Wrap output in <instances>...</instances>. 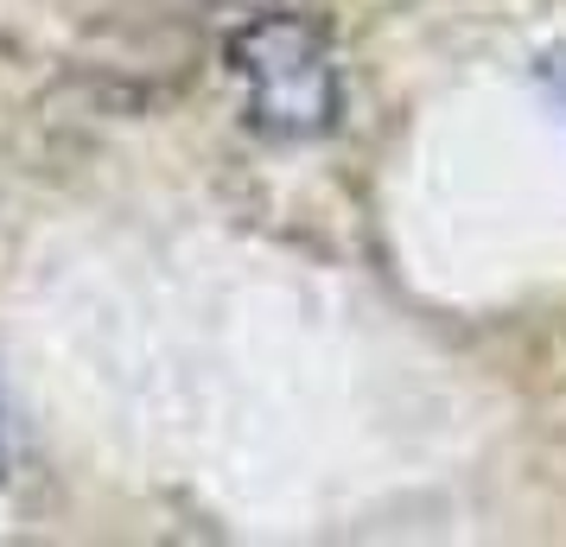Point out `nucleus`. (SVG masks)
<instances>
[{"label":"nucleus","mask_w":566,"mask_h":547,"mask_svg":"<svg viewBox=\"0 0 566 547\" xmlns=\"http://www.w3.org/2000/svg\"><path fill=\"white\" fill-rule=\"evenodd\" d=\"M560 90H566V71H560Z\"/></svg>","instance_id":"f03ea898"},{"label":"nucleus","mask_w":566,"mask_h":547,"mask_svg":"<svg viewBox=\"0 0 566 547\" xmlns=\"http://www.w3.org/2000/svg\"><path fill=\"white\" fill-rule=\"evenodd\" d=\"M242 83H249V103H255V122L274 134H318L332 128L337 115V77L332 57L318 45V32L300 27V20H261L249 39H242Z\"/></svg>","instance_id":"f257e3e1"}]
</instances>
